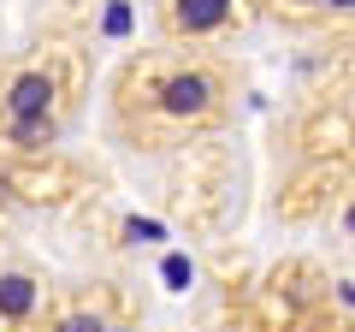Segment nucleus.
<instances>
[{"instance_id":"nucleus-2","label":"nucleus","mask_w":355,"mask_h":332,"mask_svg":"<svg viewBox=\"0 0 355 332\" xmlns=\"http://www.w3.org/2000/svg\"><path fill=\"white\" fill-rule=\"evenodd\" d=\"M65 101H71V65L60 53L24 60L0 83V142H12V149H48L53 131H60Z\"/></svg>"},{"instance_id":"nucleus-6","label":"nucleus","mask_w":355,"mask_h":332,"mask_svg":"<svg viewBox=\"0 0 355 332\" xmlns=\"http://www.w3.org/2000/svg\"><path fill=\"white\" fill-rule=\"evenodd\" d=\"M284 18H320V0H272Z\"/></svg>"},{"instance_id":"nucleus-3","label":"nucleus","mask_w":355,"mask_h":332,"mask_svg":"<svg viewBox=\"0 0 355 332\" xmlns=\"http://www.w3.org/2000/svg\"><path fill=\"white\" fill-rule=\"evenodd\" d=\"M237 18V0H166V30L178 42H202Z\"/></svg>"},{"instance_id":"nucleus-1","label":"nucleus","mask_w":355,"mask_h":332,"mask_svg":"<svg viewBox=\"0 0 355 332\" xmlns=\"http://www.w3.org/2000/svg\"><path fill=\"white\" fill-rule=\"evenodd\" d=\"M225 101V77L207 60H154V65H130L119 83V113L137 125V137H184L202 131L207 119H219Z\"/></svg>"},{"instance_id":"nucleus-7","label":"nucleus","mask_w":355,"mask_h":332,"mask_svg":"<svg viewBox=\"0 0 355 332\" xmlns=\"http://www.w3.org/2000/svg\"><path fill=\"white\" fill-rule=\"evenodd\" d=\"M320 18H355V0H320Z\"/></svg>"},{"instance_id":"nucleus-5","label":"nucleus","mask_w":355,"mask_h":332,"mask_svg":"<svg viewBox=\"0 0 355 332\" xmlns=\"http://www.w3.org/2000/svg\"><path fill=\"white\" fill-rule=\"evenodd\" d=\"M113 320L101 315V303H71V308H60L53 315V326L48 332H107Z\"/></svg>"},{"instance_id":"nucleus-4","label":"nucleus","mask_w":355,"mask_h":332,"mask_svg":"<svg viewBox=\"0 0 355 332\" xmlns=\"http://www.w3.org/2000/svg\"><path fill=\"white\" fill-rule=\"evenodd\" d=\"M42 308V285L30 273H0V326H24Z\"/></svg>"},{"instance_id":"nucleus-8","label":"nucleus","mask_w":355,"mask_h":332,"mask_svg":"<svg viewBox=\"0 0 355 332\" xmlns=\"http://www.w3.org/2000/svg\"><path fill=\"white\" fill-rule=\"evenodd\" d=\"M343 231H349V238H355V202H349V214H343Z\"/></svg>"},{"instance_id":"nucleus-9","label":"nucleus","mask_w":355,"mask_h":332,"mask_svg":"<svg viewBox=\"0 0 355 332\" xmlns=\"http://www.w3.org/2000/svg\"><path fill=\"white\" fill-rule=\"evenodd\" d=\"M107 332H130V326H125V320H113V326H107Z\"/></svg>"}]
</instances>
